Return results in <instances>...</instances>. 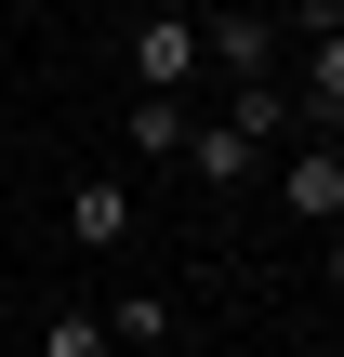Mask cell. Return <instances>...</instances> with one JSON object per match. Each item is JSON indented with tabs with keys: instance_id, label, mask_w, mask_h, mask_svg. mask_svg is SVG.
I'll use <instances>...</instances> for the list:
<instances>
[{
	"instance_id": "cell-1",
	"label": "cell",
	"mask_w": 344,
	"mask_h": 357,
	"mask_svg": "<svg viewBox=\"0 0 344 357\" xmlns=\"http://www.w3.org/2000/svg\"><path fill=\"white\" fill-rule=\"evenodd\" d=\"M199 79V13L186 0H146L133 13V93H186Z\"/></svg>"
},
{
	"instance_id": "cell-2",
	"label": "cell",
	"mask_w": 344,
	"mask_h": 357,
	"mask_svg": "<svg viewBox=\"0 0 344 357\" xmlns=\"http://www.w3.org/2000/svg\"><path fill=\"white\" fill-rule=\"evenodd\" d=\"M199 53L225 66V93H252V79H278V13H239V0H212V13H199Z\"/></svg>"
},
{
	"instance_id": "cell-3",
	"label": "cell",
	"mask_w": 344,
	"mask_h": 357,
	"mask_svg": "<svg viewBox=\"0 0 344 357\" xmlns=\"http://www.w3.org/2000/svg\"><path fill=\"white\" fill-rule=\"evenodd\" d=\"M66 238H80V252H119V238H133V185H119V172H80V185H66Z\"/></svg>"
},
{
	"instance_id": "cell-4",
	"label": "cell",
	"mask_w": 344,
	"mask_h": 357,
	"mask_svg": "<svg viewBox=\"0 0 344 357\" xmlns=\"http://www.w3.org/2000/svg\"><path fill=\"white\" fill-rule=\"evenodd\" d=\"M172 159H186V172H199V185H212V199H225V185H252V172H265V146H239V132H225V119H186V146H172Z\"/></svg>"
},
{
	"instance_id": "cell-5",
	"label": "cell",
	"mask_w": 344,
	"mask_h": 357,
	"mask_svg": "<svg viewBox=\"0 0 344 357\" xmlns=\"http://www.w3.org/2000/svg\"><path fill=\"white\" fill-rule=\"evenodd\" d=\"M278 199H292L305 225H331V212H344V146H331V132H318V146H305V159L278 172Z\"/></svg>"
},
{
	"instance_id": "cell-6",
	"label": "cell",
	"mask_w": 344,
	"mask_h": 357,
	"mask_svg": "<svg viewBox=\"0 0 344 357\" xmlns=\"http://www.w3.org/2000/svg\"><path fill=\"white\" fill-rule=\"evenodd\" d=\"M172 331H186L172 291H119V305H106V344H172Z\"/></svg>"
},
{
	"instance_id": "cell-7",
	"label": "cell",
	"mask_w": 344,
	"mask_h": 357,
	"mask_svg": "<svg viewBox=\"0 0 344 357\" xmlns=\"http://www.w3.org/2000/svg\"><path fill=\"white\" fill-rule=\"evenodd\" d=\"M225 132H239V146H278V132H292V93H278V79L225 93Z\"/></svg>"
},
{
	"instance_id": "cell-8",
	"label": "cell",
	"mask_w": 344,
	"mask_h": 357,
	"mask_svg": "<svg viewBox=\"0 0 344 357\" xmlns=\"http://www.w3.org/2000/svg\"><path fill=\"white\" fill-rule=\"evenodd\" d=\"M119 132H133L146 159H172V146H186V93H133V106H119Z\"/></svg>"
},
{
	"instance_id": "cell-9",
	"label": "cell",
	"mask_w": 344,
	"mask_h": 357,
	"mask_svg": "<svg viewBox=\"0 0 344 357\" xmlns=\"http://www.w3.org/2000/svg\"><path fill=\"white\" fill-rule=\"evenodd\" d=\"M40 357H106V318H93V305H53V318H40Z\"/></svg>"
}]
</instances>
